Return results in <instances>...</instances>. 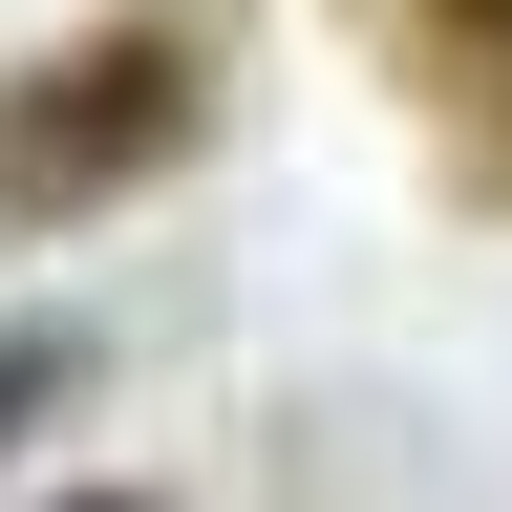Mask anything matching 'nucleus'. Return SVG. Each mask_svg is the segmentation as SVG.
I'll list each match as a JSON object with an SVG mask.
<instances>
[{"label":"nucleus","instance_id":"f03ea898","mask_svg":"<svg viewBox=\"0 0 512 512\" xmlns=\"http://www.w3.org/2000/svg\"><path fill=\"white\" fill-rule=\"evenodd\" d=\"M64 384H86V320H0V448H22Z\"/></svg>","mask_w":512,"mask_h":512},{"label":"nucleus","instance_id":"f257e3e1","mask_svg":"<svg viewBox=\"0 0 512 512\" xmlns=\"http://www.w3.org/2000/svg\"><path fill=\"white\" fill-rule=\"evenodd\" d=\"M192 128H214V22H192V0H128V22H86L64 64L0 86V214H107Z\"/></svg>","mask_w":512,"mask_h":512},{"label":"nucleus","instance_id":"7ed1b4c3","mask_svg":"<svg viewBox=\"0 0 512 512\" xmlns=\"http://www.w3.org/2000/svg\"><path fill=\"white\" fill-rule=\"evenodd\" d=\"M64 512H171V491H64Z\"/></svg>","mask_w":512,"mask_h":512}]
</instances>
